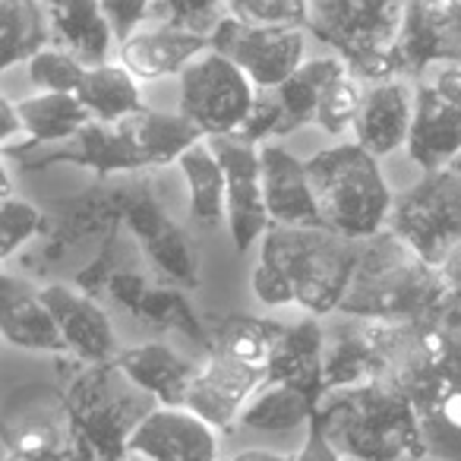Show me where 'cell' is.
<instances>
[{
	"label": "cell",
	"mask_w": 461,
	"mask_h": 461,
	"mask_svg": "<svg viewBox=\"0 0 461 461\" xmlns=\"http://www.w3.org/2000/svg\"><path fill=\"white\" fill-rule=\"evenodd\" d=\"M45 228L48 212H41L39 205L26 203V199L4 196V203H0V257L14 259V253L32 238L45 234Z\"/></svg>",
	"instance_id": "38"
},
{
	"label": "cell",
	"mask_w": 461,
	"mask_h": 461,
	"mask_svg": "<svg viewBox=\"0 0 461 461\" xmlns=\"http://www.w3.org/2000/svg\"><path fill=\"white\" fill-rule=\"evenodd\" d=\"M228 0H152V20L186 32L212 35L224 20Z\"/></svg>",
	"instance_id": "39"
},
{
	"label": "cell",
	"mask_w": 461,
	"mask_h": 461,
	"mask_svg": "<svg viewBox=\"0 0 461 461\" xmlns=\"http://www.w3.org/2000/svg\"><path fill=\"white\" fill-rule=\"evenodd\" d=\"M389 228L420 253L429 266H442L461 247V171L436 167L392 205Z\"/></svg>",
	"instance_id": "9"
},
{
	"label": "cell",
	"mask_w": 461,
	"mask_h": 461,
	"mask_svg": "<svg viewBox=\"0 0 461 461\" xmlns=\"http://www.w3.org/2000/svg\"><path fill=\"white\" fill-rule=\"evenodd\" d=\"M427 455L439 461H461V376L436 385L420 404Z\"/></svg>",
	"instance_id": "35"
},
{
	"label": "cell",
	"mask_w": 461,
	"mask_h": 461,
	"mask_svg": "<svg viewBox=\"0 0 461 461\" xmlns=\"http://www.w3.org/2000/svg\"><path fill=\"white\" fill-rule=\"evenodd\" d=\"M234 20L250 26H301L310 23V0H228Z\"/></svg>",
	"instance_id": "40"
},
{
	"label": "cell",
	"mask_w": 461,
	"mask_h": 461,
	"mask_svg": "<svg viewBox=\"0 0 461 461\" xmlns=\"http://www.w3.org/2000/svg\"><path fill=\"white\" fill-rule=\"evenodd\" d=\"M257 102V83L234 60L205 51L180 73L177 111L205 136H230L247 123Z\"/></svg>",
	"instance_id": "10"
},
{
	"label": "cell",
	"mask_w": 461,
	"mask_h": 461,
	"mask_svg": "<svg viewBox=\"0 0 461 461\" xmlns=\"http://www.w3.org/2000/svg\"><path fill=\"white\" fill-rule=\"evenodd\" d=\"M212 48V35L186 32L165 23H155L149 29H136L123 45H117L121 64L136 79H165L174 73H184L199 54Z\"/></svg>",
	"instance_id": "25"
},
{
	"label": "cell",
	"mask_w": 461,
	"mask_h": 461,
	"mask_svg": "<svg viewBox=\"0 0 461 461\" xmlns=\"http://www.w3.org/2000/svg\"><path fill=\"white\" fill-rule=\"evenodd\" d=\"M411 123H414V79L385 77L376 83H366L364 102H360L354 136L364 149H370L376 158L398 152L408 146Z\"/></svg>",
	"instance_id": "22"
},
{
	"label": "cell",
	"mask_w": 461,
	"mask_h": 461,
	"mask_svg": "<svg viewBox=\"0 0 461 461\" xmlns=\"http://www.w3.org/2000/svg\"><path fill=\"white\" fill-rule=\"evenodd\" d=\"M102 10L114 29L117 45H123L140 29V23L152 14V0H102Z\"/></svg>",
	"instance_id": "41"
},
{
	"label": "cell",
	"mask_w": 461,
	"mask_h": 461,
	"mask_svg": "<svg viewBox=\"0 0 461 461\" xmlns=\"http://www.w3.org/2000/svg\"><path fill=\"white\" fill-rule=\"evenodd\" d=\"M215 149L218 161L228 177V230L240 253L250 250L272 228V215L266 209L263 193V158L259 146L238 140V136H205Z\"/></svg>",
	"instance_id": "17"
},
{
	"label": "cell",
	"mask_w": 461,
	"mask_h": 461,
	"mask_svg": "<svg viewBox=\"0 0 461 461\" xmlns=\"http://www.w3.org/2000/svg\"><path fill=\"white\" fill-rule=\"evenodd\" d=\"M123 228L133 234L142 257L155 266L165 282L177 288H199V253L186 228H180L161 205L155 184L146 171L127 174Z\"/></svg>",
	"instance_id": "11"
},
{
	"label": "cell",
	"mask_w": 461,
	"mask_h": 461,
	"mask_svg": "<svg viewBox=\"0 0 461 461\" xmlns=\"http://www.w3.org/2000/svg\"><path fill=\"white\" fill-rule=\"evenodd\" d=\"M341 58H320V60H303V67L288 77L282 86L272 89H257V102L247 117V123L238 130V140L250 142V146H263L269 136H288L301 130L303 123H316V108H320L322 89L345 70Z\"/></svg>",
	"instance_id": "13"
},
{
	"label": "cell",
	"mask_w": 461,
	"mask_h": 461,
	"mask_svg": "<svg viewBox=\"0 0 461 461\" xmlns=\"http://www.w3.org/2000/svg\"><path fill=\"white\" fill-rule=\"evenodd\" d=\"M77 98L89 108V114L95 121L104 123L123 121V117L146 111L136 77L123 64H111V60L86 70L83 83L77 89Z\"/></svg>",
	"instance_id": "32"
},
{
	"label": "cell",
	"mask_w": 461,
	"mask_h": 461,
	"mask_svg": "<svg viewBox=\"0 0 461 461\" xmlns=\"http://www.w3.org/2000/svg\"><path fill=\"white\" fill-rule=\"evenodd\" d=\"M0 117H4V130H0V140L7 142V146H10V140H14V136L26 133L16 102H10V98H0Z\"/></svg>",
	"instance_id": "43"
},
{
	"label": "cell",
	"mask_w": 461,
	"mask_h": 461,
	"mask_svg": "<svg viewBox=\"0 0 461 461\" xmlns=\"http://www.w3.org/2000/svg\"><path fill=\"white\" fill-rule=\"evenodd\" d=\"M16 108H20L29 142L26 146H14V149H39V146H48V142H67V140H73L86 123L95 121V117L89 114V108H86L73 92H41V95L16 102Z\"/></svg>",
	"instance_id": "31"
},
{
	"label": "cell",
	"mask_w": 461,
	"mask_h": 461,
	"mask_svg": "<svg viewBox=\"0 0 461 461\" xmlns=\"http://www.w3.org/2000/svg\"><path fill=\"white\" fill-rule=\"evenodd\" d=\"M360 83H364V79L354 77L345 67V70L322 89L320 108H316V123H320L329 136H341L354 127L360 102H364V89H366V86H360Z\"/></svg>",
	"instance_id": "36"
},
{
	"label": "cell",
	"mask_w": 461,
	"mask_h": 461,
	"mask_svg": "<svg viewBox=\"0 0 461 461\" xmlns=\"http://www.w3.org/2000/svg\"><path fill=\"white\" fill-rule=\"evenodd\" d=\"M39 291L48 307H51L58 329L73 357L89 360V364H104V360H114L121 354L117 351L114 326H111L98 297L64 282H45Z\"/></svg>",
	"instance_id": "21"
},
{
	"label": "cell",
	"mask_w": 461,
	"mask_h": 461,
	"mask_svg": "<svg viewBox=\"0 0 461 461\" xmlns=\"http://www.w3.org/2000/svg\"><path fill=\"white\" fill-rule=\"evenodd\" d=\"M320 420L332 446L354 461L427 458L423 420L414 398L395 383L329 389Z\"/></svg>",
	"instance_id": "4"
},
{
	"label": "cell",
	"mask_w": 461,
	"mask_h": 461,
	"mask_svg": "<svg viewBox=\"0 0 461 461\" xmlns=\"http://www.w3.org/2000/svg\"><path fill=\"white\" fill-rule=\"evenodd\" d=\"M228 461H294V455L285 452H272V448H247V452L234 455Z\"/></svg>",
	"instance_id": "44"
},
{
	"label": "cell",
	"mask_w": 461,
	"mask_h": 461,
	"mask_svg": "<svg viewBox=\"0 0 461 461\" xmlns=\"http://www.w3.org/2000/svg\"><path fill=\"white\" fill-rule=\"evenodd\" d=\"M446 278L392 228L357 240V269L339 313L429 326L446 307Z\"/></svg>",
	"instance_id": "3"
},
{
	"label": "cell",
	"mask_w": 461,
	"mask_h": 461,
	"mask_svg": "<svg viewBox=\"0 0 461 461\" xmlns=\"http://www.w3.org/2000/svg\"><path fill=\"white\" fill-rule=\"evenodd\" d=\"M205 140V133L177 111H140L123 121L104 123L89 121L73 140L58 149L35 152V149H4L7 158H23L26 171H45L51 165L89 167L95 177H117V174L152 171V167L177 161L193 142Z\"/></svg>",
	"instance_id": "2"
},
{
	"label": "cell",
	"mask_w": 461,
	"mask_h": 461,
	"mask_svg": "<svg viewBox=\"0 0 461 461\" xmlns=\"http://www.w3.org/2000/svg\"><path fill=\"white\" fill-rule=\"evenodd\" d=\"M130 458L218 461V429L186 404H158L130 436Z\"/></svg>",
	"instance_id": "20"
},
{
	"label": "cell",
	"mask_w": 461,
	"mask_h": 461,
	"mask_svg": "<svg viewBox=\"0 0 461 461\" xmlns=\"http://www.w3.org/2000/svg\"><path fill=\"white\" fill-rule=\"evenodd\" d=\"M0 70L23 64L51 41V23L39 0H0Z\"/></svg>",
	"instance_id": "34"
},
{
	"label": "cell",
	"mask_w": 461,
	"mask_h": 461,
	"mask_svg": "<svg viewBox=\"0 0 461 461\" xmlns=\"http://www.w3.org/2000/svg\"><path fill=\"white\" fill-rule=\"evenodd\" d=\"M322 402L313 395L285 383H266L244 408L240 423L247 429H263V433H291V429L310 427Z\"/></svg>",
	"instance_id": "33"
},
{
	"label": "cell",
	"mask_w": 461,
	"mask_h": 461,
	"mask_svg": "<svg viewBox=\"0 0 461 461\" xmlns=\"http://www.w3.org/2000/svg\"><path fill=\"white\" fill-rule=\"evenodd\" d=\"M433 64H461V0H408L398 77L420 79Z\"/></svg>",
	"instance_id": "18"
},
{
	"label": "cell",
	"mask_w": 461,
	"mask_h": 461,
	"mask_svg": "<svg viewBox=\"0 0 461 461\" xmlns=\"http://www.w3.org/2000/svg\"><path fill=\"white\" fill-rule=\"evenodd\" d=\"M461 152V64H436L414 79L408 155L423 171L448 167Z\"/></svg>",
	"instance_id": "12"
},
{
	"label": "cell",
	"mask_w": 461,
	"mask_h": 461,
	"mask_svg": "<svg viewBox=\"0 0 461 461\" xmlns=\"http://www.w3.org/2000/svg\"><path fill=\"white\" fill-rule=\"evenodd\" d=\"M4 461H10V458H4Z\"/></svg>",
	"instance_id": "46"
},
{
	"label": "cell",
	"mask_w": 461,
	"mask_h": 461,
	"mask_svg": "<svg viewBox=\"0 0 461 461\" xmlns=\"http://www.w3.org/2000/svg\"><path fill=\"white\" fill-rule=\"evenodd\" d=\"M307 171L326 228L364 240L379 234L392 218L395 196L385 184L379 158L357 140L316 152L307 158Z\"/></svg>",
	"instance_id": "6"
},
{
	"label": "cell",
	"mask_w": 461,
	"mask_h": 461,
	"mask_svg": "<svg viewBox=\"0 0 461 461\" xmlns=\"http://www.w3.org/2000/svg\"><path fill=\"white\" fill-rule=\"evenodd\" d=\"M266 379H269V370L240 364L224 354H203L184 404L215 429H230L234 423H240V414L266 385Z\"/></svg>",
	"instance_id": "19"
},
{
	"label": "cell",
	"mask_w": 461,
	"mask_h": 461,
	"mask_svg": "<svg viewBox=\"0 0 461 461\" xmlns=\"http://www.w3.org/2000/svg\"><path fill=\"white\" fill-rule=\"evenodd\" d=\"M205 332H209V351L205 354H224V357L240 360V364L269 370L288 326L269 320V316L205 313Z\"/></svg>",
	"instance_id": "28"
},
{
	"label": "cell",
	"mask_w": 461,
	"mask_h": 461,
	"mask_svg": "<svg viewBox=\"0 0 461 461\" xmlns=\"http://www.w3.org/2000/svg\"><path fill=\"white\" fill-rule=\"evenodd\" d=\"M212 51L234 60L257 83V89H272L303 67V29L250 26L234 16H224L212 32Z\"/></svg>",
	"instance_id": "14"
},
{
	"label": "cell",
	"mask_w": 461,
	"mask_h": 461,
	"mask_svg": "<svg viewBox=\"0 0 461 461\" xmlns=\"http://www.w3.org/2000/svg\"><path fill=\"white\" fill-rule=\"evenodd\" d=\"M102 297H111L117 307H123L140 326L155 329V332H177L190 339L199 351H209V332H205V316L193 310L186 301L184 288L165 282L149 285L140 272L117 266L102 288Z\"/></svg>",
	"instance_id": "16"
},
{
	"label": "cell",
	"mask_w": 461,
	"mask_h": 461,
	"mask_svg": "<svg viewBox=\"0 0 461 461\" xmlns=\"http://www.w3.org/2000/svg\"><path fill=\"white\" fill-rule=\"evenodd\" d=\"M266 383L294 385V389L313 395L316 402L326 398V326L320 322V316H307V320L288 326L269 364Z\"/></svg>",
	"instance_id": "27"
},
{
	"label": "cell",
	"mask_w": 461,
	"mask_h": 461,
	"mask_svg": "<svg viewBox=\"0 0 461 461\" xmlns=\"http://www.w3.org/2000/svg\"><path fill=\"white\" fill-rule=\"evenodd\" d=\"M64 395L83 439L98 461H127L133 429L158 408V398L133 383L114 360L89 364L73 354L58 360Z\"/></svg>",
	"instance_id": "5"
},
{
	"label": "cell",
	"mask_w": 461,
	"mask_h": 461,
	"mask_svg": "<svg viewBox=\"0 0 461 461\" xmlns=\"http://www.w3.org/2000/svg\"><path fill=\"white\" fill-rule=\"evenodd\" d=\"M26 64H29V79H32L41 92H73V95H77L79 83H83L86 70H89L77 54L64 51V48H58V45L41 48Z\"/></svg>",
	"instance_id": "37"
},
{
	"label": "cell",
	"mask_w": 461,
	"mask_h": 461,
	"mask_svg": "<svg viewBox=\"0 0 461 461\" xmlns=\"http://www.w3.org/2000/svg\"><path fill=\"white\" fill-rule=\"evenodd\" d=\"M51 23V45L77 54L86 67L111 60L114 29L102 10V0H41Z\"/></svg>",
	"instance_id": "26"
},
{
	"label": "cell",
	"mask_w": 461,
	"mask_h": 461,
	"mask_svg": "<svg viewBox=\"0 0 461 461\" xmlns=\"http://www.w3.org/2000/svg\"><path fill=\"white\" fill-rule=\"evenodd\" d=\"M0 332L7 345L23 351L58 354V357L70 354L41 291L32 288L26 278H16L14 272H4L0 278Z\"/></svg>",
	"instance_id": "23"
},
{
	"label": "cell",
	"mask_w": 461,
	"mask_h": 461,
	"mask_svg": "<svg viewBox=\"0 0 461 461\" xmlns=\"http://www.w3.org/2000/svg\"><path fill=\"white\" fill-rule=\"evenodd\" d=\"M259 158H263V193L272 224H326L307 161L291 155L278 142H263Z\"/></svg>",
	"instance_id": "24"
},
{
	"label": "cell",
	"mask_w": 461,
	"mask_h": 461,
	"mask_svg": "<svg viewBox=\"0 0 461 461\" xmlns=\"http://www.w3.org/2000/svg\"><path fill=\"white\" fill-rule=\"evenodd\" d=\"M452 167H455V171H461V152H458V155H455V161H452Z\"/></svg>",
	"instance_id": "45"
},
{
	"label": "cell",
	"mask_w": 461,
	"mask_h": 461,
	"mask_svg": "<svg viewBox=\"0 0 461 461\" xmlns=\"http://www.w3.org/2000/svg\"><path fill=\"white\" fill-rule=\"evenodd\" d=\"M294 461H345V455L339 452V448L332 446V439L326 436V429H322V420L320 414L310 420L307 427V439H303V448L294 455Z\"/></svg>",
	"instance_id": "42"
},
{
	"label": "cell",
	"mask_w": 461,
	"mask_h": 461,
	"mask_svg": "<svg viewBox=\"0 0 461 461\" xmlns=\"http://www.w3.org/2000/svg\"><path fill=\"white\" fill-rule=\"evenodd\" d=\"M123 205H127V174L117 177H98L89 190L51 203L45 228L48 263H58L70 250L83 247L92 238H108L111 230L123 228Z\"/></svg>",
	"instance_id": "15"
},
{
	"label": "cell",
	"mask_w": 461,
	"mask_h": 461,
	"mask_svg": "<svg viewBox=\"0 0 461 461\" xmlns=\"http://www.w3.org/2000/svg\"><path fill=\"white\" fill-rule=\"evenodd\" d=\"M4 458L10 461H98L70 414L64 389L16 385L4 398Z\"/></svg>",
	"instance_id": "8"
},
{
	"label": "cell",
	"mask_w": 461,
	"mask_h": 461,
	"mask_svg": "<svg viewBox=\"0 0 461 461\" xmlns=\"http://www.w3.org/2000/svg\"><path fill=\"white\" fill-rule=\"evenodd\" d=\"M408 0H310L307 29L335 48L354 77L376 83L398 77V41Z\"/></svg>",
	"instance_id": "7"
},
{
	"label": "cell",
	"mask_w": 461,
	"mask_h": 461,
	"mask_svg": "<svg viewBox=\"0 0 461 461\" xmlns=\"http://www.w3.org/2000/svg\"><path fill=\"white\" fill-rule=\"evenodd\" d=\"M174 165L180 167L190 193V218L199 228H218L228 218V177L209 140H199L180 155Z\"/></svg>",
	"instance_id": "30"
},
{
	"label": "cell",
	"mask_w": 461,
	"mask_h": 461,
	"mask_svg": "<svg viewBox=\"0 0 461 461\" xmlns=\"http://www.w3.org/2000/svg\"><path fill=\"white\" fill-rule=\"evenodd\" d=\"M357 269V240L326 224H272L253 291L266 307L297 303L310 316L339 313Z\"/></svg>",
	"instance_id": "1"
},
{
	"label": "cell",
	"mask_w": 461,
	"mask_h": 461,
	"mask_svg": "<svg viewBox=\"0 0 461 461\" xmlns=\"http://www.w3.org/2000/svg\"><path fill=\"white\" fill-rule=\"evenodd\" d=\"M114 364L133 379L140 389L158 398V404H184L190 379L196 373V360H186L167 341H146V345L123 348Z\"/></svg>",
	"instance_id": "29"
}]
</instances>
